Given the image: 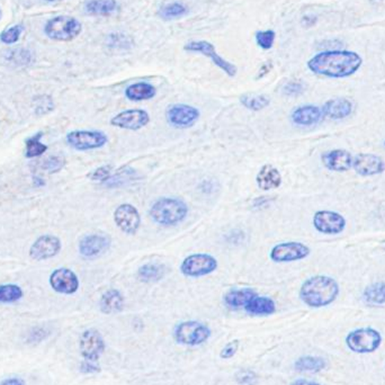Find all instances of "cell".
Returning a JSON list of instances; mask_svg holds the SVG:
<instances>
[{
    "label": "cell",
    "instance_id": "cell-45",
    "mask_svg": "<svg viewBox=\"0 0 385 385\" xmlns=\"http://www.w3.org/2000/svg\"><path fill=\"white\" fill-rule=\"evenodd\" d=\"M304 88L302 84L300 82H290L285 86L284 93L288 96H295V95H300L303 93Z\"/></svg>",
    "mask_w": 385,
    "mask_h": 385
},
{
    "label": "cell",
    "instance_id": "cell-26",
    "mask_svg": "<svg viewBox=\"0 0 385 385\" xmlns=\"http://www.w3.org/2000/svg\"><path fill=\"white\" fill-rule=\"evenodd\" d=\"M246 312L252 316H272L276 311V303L272 297L256 295L246 306Z\"/></svg>",
    "mask_w": 385,
    "mask_h": 385
},
{
    "label": "cell",
    "instance_id": "cell-1",
    "mask_svg": "<svg viewBox=\"0 0 385 385\" xmlns=\"http://www.w3.org/2000/svg\"><path fill=\"white\" fill-rule=\"evenodd\" d=\"M363 64L361 55L347 50L320 52L308 61L310 71L328 78H347L357 73Z\"/></svg>",
    "mask_w": 385,
    "mask_h": 385
},
{
    "label": "cell",
    "instance_id": "cell-14",
    "mask_svg": "<svg viewBox=\"0 0 385 385\" xmlns=\"http://www.w3.org/2000/svg\"><path fill=\"white\" fill-rule=\"evenodd\" d=\"M168 124L176 129H189L200 118V109L187 104H175L166 113Z\"/></svg>",
    "mask_w": 385,
    "mask_h": 385
},
{
    "label": "cell",
    "instance_id": "cell-47",
    "mask_svg": "<svg viewBox=\"0 0 385 385\" xmlns=\"http://www.w3.org/2000/svg\"><path fill=\"white\" fill-rule=\"evenodd\" d=\"M0 385H26L25 384L24 379H19V377H10V379H3L0 382Z\"/></svg>",
    "mask_w": 385,
    "mask_h": 385
},
{
    "label": "cell",
    "instance_id": "cell-52",
    "mask_svg": "<svg viewBox=\"0 0 385 385\" xmlns=\"http://www.w3.org/2000/svg\"><path fill=\"white\" fill-rule=\"evenodd\" d=\"M0 16H1V12H0Z\"/></svg>",
    "mask_w": 385,
    "mask_h": 385
},
{
    "label": "cell",
    "instance_id": "cell-38",
    "mask_svg": "<svg viewBox=\"0 0 385 385\" xmlns=\"http://www.w3.org/2000/svg\"><path fill=\"white\" fill-rule=\"evenodd\" d=\"M276 34L272 30H259L256 33V42L263 50H270L273 48Z\"/></svg>",
    "mask_w": 385,
    "mask_h": 385
},
{
    "label": "cell",
    "instance_id": "cell-10",
    "mask_svg": "<svg viewBox=\"0 0 385 385\" xmlns=\"http://www.w3.org/2000/svg\"><path fill=\"white\" fill-rule=\"evenodd\" d=\"M312 225L318 232L327 236L340 234L346 229L347 221L340 213L329 209L317 211L313 216Z\"/></svg>",
    "mask_w": 385,
    "mask_h": 385
},
{
    "label": "cell",
    "instance_id": "cell-2",
    "mask_svg": "<svg viewBox=\"0 0 385 385\" xmlns=\"http://www.w3.org/2000/svg\"><path fill=\"white\" fill-rule=\"evenodd\" d=\"M339 293L340 286L336 279L327 275H316L301 285L299 295L306 306L320 309L334 303Z\"/></svg>",
    "mask_w": 385,
    "mask_h": 385
},
{
    "label": "cell",
    "instance_id": "cell-11",
    "mask_svg": "<svg viewBox=\"0 0 385 385\" xmlns=\"http://www.w3.org/2000/svg\"><path fill=\"white\" fill-rule=\"evenodd\" d=\"M184 50L203 55L229 77H234L237 75V67L234 64L225 60V58H222L221 55L216 51V48L212 43L207 42V41H193V42L187 43Z\"/></svg>",
    "mask_w": 385,
    "mask_h": 385
},
{
    "label": "cell",
    "instance_id": "cell-50",
    "mask_svg": "<svg viewBox=\"0 0 385 385\" xmlns=\"http://www.w3.org/2000/svg\"><path fill=\"white\" fill-rule=\"evenodd\" d=\"M383 249H384V250H385V243H383Z\"/></svg>",
    "mask_w": 385,
    "mask_h": 385
},
{
    "label": "cell",
    "instance_id": "cell-15",
    "mask_svg": "<svg viewBox=\"0 0 385 385\" xmlns=\"http://www.w3.org/2000/svg\"><path fill=\"white\" fill-rule=\"evenodd\" d=\"M116 227L125 234H137L141 225V216L137 207L132 204L123 203L116 207L113 214Z\"/></svg>",
    "mask_w": 385,
    "mask_h": 385
},
{
    "label": "cell",
    "instance_id": "cell-4",
    "mask_svg": "<svg viewBox=\"0 0 385 385\" xmlns=\"http://www.w3.org/2000/svg\"><path fill=\"white\" fill-rule=\"evenodd\" d=\"M82 25L71 16H55L46 21L44 33L46 37L59 42H70L82 33Z\"/></svg>",
    "mask_w": 385,
    "mask_h": 385
},
{
    "label": "cell",
    "instance_id": "cell-30",
    "mask_svg": "<svg viewBox=\"0 0 385 385\" xmlns=\"http://www.w3.org/2000/svg\"><path fill=\"white\" fill-rule=\"evenodd\" d=\"M166 270L167 268L164 264L149 263L140 267L138 270V277L143 283L159 282L166 275Z\"/></svg>",
    "mask_w": 385,
    "mask_h": 385
},
{
    "label": "cell",
    "instance_id": "cell-3",
    "mask_svg": "<svg viewBox=\"0 0 385 385\" xmlns=\"http://www.w3.org/2000/svg\"><path fill=\"white\" fill-rule=\"evenodd\" d=\"M149 213L157 225L175 227L187 218L188 207L179 198H161L152 204Z\"/></svg>",
    "mask_w": 385,
    "mask_h": 385
},
{
    "label": "cell",
    "instance_id": "cell-20",
    "mask_svg": "<svg viewBox=\"0 0 385 385\" xmlns=\"http://www.w3.org/2000/svg\"><path fill=\"white\" fill-rule=\"evenodd\" d=\"M353 157L345 149H334L322 155L321 161L325 168L335 173H345L353 168Z\"/></svg>",
    "mask_w": 385,
    "mask_h": 385
},
{
    "label": "cell",
    "instance_id": "cell-32",
    "mask_svg": "<svg viewBox=\"0 0 385 385\" xmlns=\"http://www.w3.org/2000/svg\"><path fill=\"white\" fill-rule=\"evenodd\" d=\"M363 300L368 306L385 304V282L373 283L365 288Z\"/></svg>",
    "mask_w": 385,
    "mask_h": 385
},
{
    "label": "cell",
    "instance_id": "cell-36",
    "mask_svg": "<svg viewBox=\"0 0 385 385\" xmlns=\"http://www.w3.org/2000/svg\"><path fill=\"white\" fill-rule=\"evenodd\" d=\"M24 293L23 290L16 284H3L0 285V303H15L21 300Z\"/></svg>",
    "mask_w": 385,
    "mask_h": 385
},
{
    "label": "cell",
    "instance_id": "cell-43",
    "mask_svg": "<svg viewBox=\"0 0 385 385\" xmlns=\"http://www.w3.org/2000/svg\"><path fill=\"white\" fill-rule=\"evenodd\" d=\"M237 381L241 385H255L256 375L250 370H240L237 374Z\"/></svg>",
    "mask_w": 385,
    "mask_h": 385
},
{
    "label": "cell",
    "instance_id": "cell-28",
    "mask_svg": "<svg viewBox=\"0 0 385 385\" xmlns=\"http://www.w3.org/2000/svg\"><path fill=\"white\" fill-rule=\"evenodd\" d=\"M137 178V171L132 167L124 166L112 173L106 182H103V185L109 188L122 187V186H126L131 182H133Z\"/></svg>",
    "mask_w": 385,
    "mask_h": 385
},
{
    "label": "cell",
    "instance_id": "cell-18",
    "mask_svg": "<svg viewBox=\"0 0 385 385\" xmlns=\"http://www.w3.org/2000/svg\"><path fill=\"white\" fill-rule=\"evenodd\" d=\"M353 169L363 177L376 176L385 171V162L379 156L359 153L353 158Z\"/></svg>",
    "mask_w": 385,
    "mask_h": 385
},
{
    "label": "cell",
    "instance_id": "cell-34",
    "mask_svg": "<svg viewBox=\"0 0 385 385\" xmlns=\"http://www.w3.org/2000/svg\"><path fill=\"white\" fill-rule=\"evenodd\" d=\"M188 8L182 3H166L158 10L159 17L166 21H171V19H180L182 16L187 15Z\"/></svg>",
    "mask_w": 385,
    "mask_h": 385
},
{
    "label": "cell",
    "instance_id": "cell-13",
    "mask_svg": "<svg viewBox=\"0 0 385 385\" xmlns=\"http://www.w3.org/2000/svg\"><path fill=\"white\" fill-rule=\"evenodd\" d=\"M105 340L97 329H87L79 339L80 354L86 361H98L105 352Z\"/></svg>",
    "mask_w": 385,
    "mask_h": 385
},
{
    "label": "cell",
    "instance_id": "cell-49",
    "mask_svg": "<svg viewBox=\"0 0 385 385\" xmlns=\"http://www.w3.org/2000/svg\"><path fill=\"white\" fill-rule=\"evenodd\" d=\"M44 1H49V3H55V1H61V0H44Z\"/></svg>",
    "mask_w": 385,
    "mask_h": 385
},
{
    "label": "cell",
    "instance_id": "cell-29",
    "mask_svg": "<svg viewBox=\"0 0 385 385\" xmlns=\"http://www.w3.org/2000/svg\"><path fill=\"white\" fill-rule=\"evenodd\" d=\"M327 367L325 358L319 356H302L297 358L294 363V368L301 373H319Z\"/></svg>",
    "mask_w": 385,
    "mask_h": 385
},
{
    "label": "cell",
    "instance_id": "cell-22",
    "mask_svg": "<svg viewBox=\"0 0 385 385\" xmlns=\"http://www.w3.org/2000/svg\"><path fill=\"white\" fill-rule=\"evenodd\" d=\"M322 111L314 105H303L297 107L291 114V120L299 126H313L321 121Z\"/></svg>",
    "mask_w": 385,
    "mask_h": 385
},
{
    "label": "cell",
    "instance_id": "cell-44",
    "mask_svg": "<svg viewBox=\"0 0 385 385\" xmlns=\"http://www.w3.org/2000/svg\"><path fill=\"white\" fill-rule=\"evenodd\" d=\"M80 370L85 374H96L100 373V366L97 364V361H86L84 359L80 364Z\"/></svg>",
    "mask_w": 385,
    "mask_h": 385
},
{
    "label": "cell",
    "instance_id": "cell-48",
    "mask_svg": "<svg viewBox=\"0 0 385 385\" xmlns=\"http://www.w3.org/2000/svg\"><path fill=\"white\" fill-rule=\"evenodd\" d=\"M290 385H322L320 383L310 381V379H295L294 382H292Z\"/></svg>",
    "mask_w": 385,
    "mask_h": 385
},
{
    "label": "cell",
    "instance_id": "cell-46",
    "mask_svg": "<svg viewBox=\"0 0 385 385\" xmlns=\"http://www.w3.org/2000/svg\"><path fill=\"white\" fill-rule=\"evenodd\" d=\"M46 336V331L44 329H41V328H37L34 329L32 332H30V337H28V340L30 341H33V343H40L42 341Z\"/></svg>",
    "mask_w": 385,
    "mask_h": 385
},
{
    "label": "cell",
    "instance_id": "cell-17",
    "mask_svg": "<svg viewBox=\"0 0 385 385\" xmlns=\"http://www.w3.org/2000/svg\"><path fill=\"white\" fill-rule=\"evenodd\" d=\"M61 240L52 234H44L37 238L30 248V256L37 261H46L55 257L61 252Z\"/></svg>",
    "mask_w": 385,
    "mask_h": 385
},
{
    "label": "cell",
    "instance_id": "cell-51",
    "mask_svg": "<svg viewBox=\"0 0 385 385\" xmlns=\"http://www.w3.org/2000/svg\"><path fill=\"white\" fill-rule=\"evenodd\" d=\"M383 146L385 147V140H384V141H383Z\"/></svg>",
    "mask_w": 385,
    "mask_h": 385
},
{
    "label": "cell",
    "instance_id": "cell-37",
    "mask_svg": "<svg viewBox=\"0 0 385 385\" xmlns=\"http://www.w3.org/2000/svg\"><path fill=\"white\" fill-rule=\"evenodd\" d=\"M23 32H24V28L21 25H14L12 28H6L0 33V41L7 46L15 44L19 42Z\"/></svg>",
    "mask_w": 385,
    "mask_h": 385
},
{
    "label": "cell",
    "instance_id": "cell-6",
    "mask_svg": "<svg viewBox=\"0 0 385 385\" xmlns=\"http://www.w3.org/2000/svg\"><path fill=\"white\" fill-rule=\"evenodd\" d=\"M382 336L374 328H358L346 337V345L356 354H370L379 348Z\"/></svg>",
    "mask_w": 385,
    "mask_h": 385
},
{
    "label": "cell",
    "instance_id": "cell-27",
    "mask_svg": "<svg viewBox=\"0 0 385 385\" xmlns=\"http://www.w3.org/2000/svg\"><path fill=\"white\" fill-rule=\"evenodd\" d=\"M124 94L125 97L131 102H143V100H150L155 97L157 95V88L149 82H134L126 87Z\"/></svg>",
    "mask_w": 385,
    "mask_h": 385
},
{
    "label": "cell",
    "instance_id": "cell-42",
    "mask_svg": "<svg viewBox=\"0 0 385 385\" xmlns=\"http://www.w3.org/2000/svg\"><path fill=\"white\" fill-rule=\"evenodd\" d=\"M239 340H231L230 343H227V345L221 349L220 357H221L222 359H231V358H234L236 354H237L238 350H239Z\"/></svg>",
    "mask_w": 385,
    "mask_h": 385
},
{
    "label": "cell",
    "instance_id": "cell-19",
    "mask_svg": "<svg viewBox=\"0 0 385 385\" xmlns=\"http://www.w3.org/2000/svg\"><path fill=\"white\" fill-rule=\"evenodd\" d=\"M111 247V240L103 234H88L79 241L80 255L86 259H94L104 255Z\"/></svg>",
    "mask_w": 385,
    "mask_h": 385
},
{
    "label": "cell",
    "instance_id": "cell-21",
    "mask_svg": "<svg viewBox=\"0 0 385 385\" xmlns=\"http://www.w3.org/2000/svg\"><path fill=\"white\" fill-rule=\"evenodd\" d=\"M353 103L347 98H332L323 104L322 115L329 120H344L352 114Z\"/></svg>",
    "mask_w": 385,
    "mask_h": 385
},
{
    "label": "cell",
    "instance_id": "cell-8",
    "mask_svg": "<svg viewBox=\"0 0 385 385\" xmlns=\"http://www.w3.org/2000/svg\"><path fill=\"white\" fill-rule=\"evenodd\" d=\"M68 146L78 151H89L103 148L109 142L106 134L97 130L71 131L66 137Z\"/></svg>",
    "mask_w": 385,
    "mask_h": 385
},
{
    "label": "cell",
    "instance_id": "cell-33",
    "mask_svg": "<svg viewBox=\"0 0 385 385\" xmlns=\"http://www.w3.org/2000/svg\"><path fill=\"white\" fill-rule=\"evenodd\" d=\"M240 103L252 112H261L270 106V100L266 95L246 94L240 97Z\"/></svg>",
    "mask_w": 385,
    "mask_h": 385
},
{
    "label": "cell",
    "instance_id": "cell-39",
    "mask_svg": "<svg viewBox=\"0 0 385 385\" xmlns=\"http://www.w3.org/2000/svg\"><path fill=\"white\" fill-rule=\"evenodd\" d=\"M112 166L105 165V166H100V167H98L97 169H95L93 173H89L88 177L91 179V180H93V182H100V184H103V182H106L107 179L109 178V176L112 175Z\"/></svg>",
    "mask_w": 385,
    "mask_h": 385
},
{
    "label": "cell",
    "instance_id": "cell-7",
    "mask_svg": "<svg viewBox=\"0 0 385 385\" xmlns=\"http://www.w3.org/2000/svg\"><path fill=\"white\" fill-rule=\"evenodd\" d=\"M218 266V259L214 256L198 252L184 258L179 270L184 276L198 279L214 273Z\"/></svg>",
    "mask_w": 385,
    "mask_h": 385
},
{
    "label": "cell",
    "instance_id": "cell-35",
    "mask_svg": "<svg viewBox=\"0 0 385 385\" xmlns=\"http://www.w3.org/2000/svg\"><path fill=\"white\" fill-rule=\"evenodd\" d=\"M42 137V132H37V134H34L33 137L28 138L25 141V144H26L25 156H26V158H37V157H40L48 150V146L41 142V138Z\"/></svg>",
    "mask_w": 385,
    "mask_h": 385
},
{
    "label": "cell",
    "instance_id": "cell-16",
    "mask_svg": "<svg viewBox=\"0 0 385 385\" xmlns=\"http://www.w3.org/2000/svg\"><path fill=\"white\" fill-rule=\"evenodd\" d=\"M50 285L59 294H75L79 290V279L69 268H58L50 275Z\"/></svg>",
    "mask_w": 385,
    "mask_h": 385
},
{
    "label": "cell",
    "instance_id": "cell-12",
    "mask_svg": "<svg viewBox=\"0 0 385 385\" xmlns=\"http://www.w3.org/2000/svg\"><path fill=\"white\" fill-rule=\"evenodd\" d=\"M109 123L121 130L139 131L150 123V115L144 109H125L113 116Z\"/></svg>",
    "mask_w": 385,
    "mask_h": 385
},
{
    "label": "cell",
    "instance_id": "cell-40",
    "mask_svg": "<svg viewBox=\"0 0 385 385\" xmlns=\"http://www.w3.org/2000/svg\"><path fill=\"white\" fill-rule=\"evenodd\" d=\"M64 164H66V161L64 158H61L58 156H53L43 162V169L48 170L50 173H59L64 167Z\"/></svg>",
    "mask_w": 385,
    "mask_h": 385
},
{
    "label": "cell",
    "instance_id": "cell-41",
    "mask_svg": "<svg viewBox=\"0 0 385 385\" xmlns=\"http://www.w3.org/2000/svg\"><path fill=\"white\" fill-rule=\"evenodd\" d=\"M10 53V61L16 64H28L32 61V53L28 50H14Z\"/></svg>",
    "mask_w": 385,
    "mask_h": 385
},
{
    "label": "cell",
    "instance_id": "cell-5",
    "mask_svg": "<svg viewBox=\"0 0 385 385\" xmlns=\"http://www.w3.org/2000/svg\"><path fill=\"white\" fill-rule=\"evenodd\" d=\"M212 331L209 326L196 320L180 322L173 330V339L178 345L200 346L207 343Z\"/></svg>",
    "mask_w": 385,
    "mask_h": 385
},
{
    "label": "cell",
    "instance_id": "cell-23",
    "mask_svg": "<svg viewBox=\"0 0 385 385\" xmlns=\"http://www.w3.org/2000/svg\"><path fill=\"white\" fill-rule=\"evenodd\" d=\"M282 180L281 171L276 167H274L273 165L270 164L264 165L256 176L258 187L264 191L276 189L282 184Z\"/></svg>",
    "mask_w": 385,
    "mask_h": 385
},
{
    "label": "cell",
    "instance_id": "cell-31",
    "mask_svg": "<svg viewBox=\"0 0 385 385\" xmlns=\"http://www.w3.org/2000/svg\"><path fill=\"white\" fill-rule=\"evenodd\" d=\"M118 10L116 0H89L85 10L91 16H109Z\"/></svg>",
    "mask_w": 385,
    "mask_h": 385
},
{
    "label": "cell",
    "instance_id": "cell-9",
    "mask_svg": "<svg viewBox=\"0 0 385 385\" xmlns=\"http://www.w3.org/2000/svg\"><path fill=\"white\" fill-rule=\"evenodd\" d=\"M311 249L306 243L299 241H288V243H277L272 248L270 258L274 263L284 264V263H294L309 257Z\"/></svg>",
    "mask_w": 385,
    "mask_h": 385
},
{
    "label": "cell",
    "instance_id": "cell-25",
    "mask_svg": "<svg viewBox=\"0 0 385 385\" xmlns=\"http://www.w3.org/2000/svg\"><path fill=\"white\" fill-rule=\"evenodd\" d=\"M257 294V292L252 288H236L227 292L223 297L225 306L231 309H245V306L250 302Z\"/></svg>",
    "mask_w": 385,
    "mask_h": 385
},
{
    "label": "cell",
    "instance_id": "cell-24",
    "mask_svg": "<svg viewBox=\"0 0 385 385\" xmlns=\"http://www.w3.org/2000/svg\"><path fill=\"white\" fill-rule=\"evenodd\" d=\"M125 299L116 288L107 290L100 301V309L104 314H115L124 309Z\"/></svg>",
    "mask_w": 385,
    "mask_h": 385
}]
</instances>
